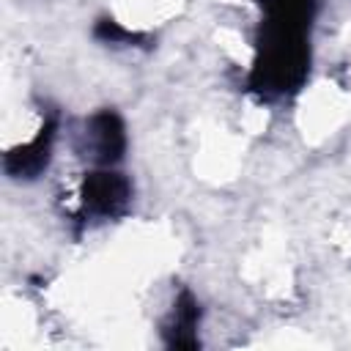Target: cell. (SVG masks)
<instances>
[{
  "label": "cell",
  "mask_w": 351,
  "mask_h": 351,
  "mask_svg": "<svg viewBox=\"0 0 351 351\" xmlns=\"http://www.w3.org/2000/svg\"><path fill=\"white\" fill-rule=\"evenodd\" d=\"M263 25L250 88L261 96H285L302 88L310 71V25L315 0H261Z\"/></svg>",
  "instance_id": "1"
},
{
  "label": "cell",
  "mask_w": 351,
  "mask_h": 351,
  "mask_svg": "<svg viewBox=\"0 0 351 351\" xmlns=\"http://www.w3.org/2000/svg\"><path fill=\"white\" fill-rule=\"evenodd\" d=\"M80 197H82L85 214L96 219H112L129 208L132 181L112 167H99L82 178Z\"/></svg>",
  "instance_id": "2"
},
{
  "label": "cell",
  "mask_w": 351,
  "mask_h": 351,
  "mask_svg": "<svg viewBox=\"0 0 351 351\" xmlns=\"http://www.w3.org/2000/svg\"><path fill=\"white\" fill-rule=\"evenodd\" d=\"M85 156L99 167H112L126 151V123L115 110H99L85 121Z\"/></svg>",
  "instance_id": "3"
},
{
  "label": "cell",
  "mask_w": 351,
  "mask_h": 351,
  "mask_svg": "<svg viewBox=\"0 0 351 351\" xmlns=\"http://www.w3.org/2000/svg\"><path fill=\"white\" fill-rule=\"evenodd\" d=\"M55 129H58L55 121H44V126L38 129V134H36L30 143H25V145L8 151V154H5V162H3L5 173H8L11 178H19V181H30V178L41 176V173L47 170L49 159H52Z\"/></svg>",
  "instance_id": "4"
},
{
  "label": "cell",
  "mask_w": 351,
  "mask_h": 351,
  "mask_svg": "<svg viewBox=\"0 0 351 351\" xmlns=\"http://www.w3.org/2000/svg\"><path fill=\"white\" fill-rule=\"evenodd\" d=\"M197 321H200V304L192 296V291H181L173 302V313L165 324V340L170 348H195L197 346Z\"/></svg>",
  "instance_id": "5"
}]
</instances>
